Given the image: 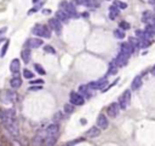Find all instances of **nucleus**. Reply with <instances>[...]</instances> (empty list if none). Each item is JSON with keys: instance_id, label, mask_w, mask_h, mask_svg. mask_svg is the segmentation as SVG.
<instances>
[{"instance_id": "obj_1", "label": "nucleus", "mask_w": 155, "mask_h": 146, "mask_svg": "<svg viewBox=\"0 0 155 146\" xmlns=\"http://www.w3.org/2000/svg\"><path fill=\"white\" fill-rule=\"evenodd\" d=\"M0 118H1V122H3V126L5 127V129L13 138H18L19 128L16 122V112L13 109H6V110L0 111Z\"/></svg>"}, {"instance_id": "obj_2", "label": "nucleus", "mask_w": 155, "mask_h": 146, "mask_svg": "<svg viewBox=\"0 0 155 146\" xmlns=\"http://www.w3.org/2000/svg\"><path fill=\"white\" fill-rule=\"evenodd\" d=\"M32 33L39 38H45V39H49L51 38V31L49 29L47 26H44V24H35L32 29Z\"/></svg>"}, {"instance_id": "obj_3", "label": "nucleus", "mask_w": 155, "mask_h": 146, "mask_svg": "<svg viewBox=\"0 0 155 146\" xmlns=\"http://www.w3.org/2000/svg\"><path fill=\"white\" fill-rule=\"evenodd\" d=\"M16 99H17V94L12 89H5L1 93V96H0V100H1V103H5V104L15 103Z\"/></svg>"}, {"instance_id": "obj_4", "label": "nucleus", "mask_w": 155, "mask_h": 146, "mask_svg": "<svg viewBox=\"0 0 155 146\" xmlns=\"http://www.w3.org/2000/svg\"><path fill=\"white\" fill-rule=\"evenodd\" d=\"M130 101H131V91L130 89H126L125 92L120 96L119 98V106H120V110H126L127 106L130 105Z\"/></svg>"}, {"instance_id": "obj_5", "label": "nucleus", "mask_w": 155, "mask_h": 146, "mask_svg": "<svg viewBox=\"0 0 155 146\" xmlns=\"http://www.w3.org/2000/svg\"><path fill=\"white\" fill-rule=\"evenodd\" d=\"M46 138V132L45 129H40L38 131L36 134L33 137L32 139V145L33 146H44V141Z\"/></svg>"}, {"instance_id": "obj_6", "label": "nucleus", "mask_w": 155, "mask_h": 146, "mask_svg": "<svg viewBox=\"0 0 155 146\" xmlns=\"http://www.w3.org/2000/svg\"><path fill=\"white\" fill-rule=\"evenodd\" d=\"M69 100H70V104L73 106H81L85 103V98L78 92H72L70 97H69Z\"/></svg>"}, {"instance_id": "obj_7", "label": "nucleus", "mask_w": 155, "mask_h": 146, "mask_svg": "<svg viewBox=\"0 0 155 146\" xmlns=\"http://www.w3.org/2000/svg\"><path fill=\"white\" fill-rule=\"evenodd\" d=\"M107 83H108V77L104 76V77L97 80V81L90 82L87 86L90 87V89H104L106 86H107Z\"/></svg>"}, {"instance_id": "obj_8", "label": "nucleus", "mask_w": 155, "mask_h": 146, "mask_svg": "<svg viewBox=\"0 0 155 146\" xmlns=\"http://www.w3.org/2000/svg\"><path fill=\"white\" fill-rule=\"evenodd\" d=\"M44 45V41L41 39H39V38H32V39H28L24 44L26 48L28 50H32V48H39L40 46Z\"/></svg>"}, {"instance_id": "obj_9", "label": "nucleus", "mask_w": 155, "mask_h": 146, "mask_svg": "<svg viewBox=\"0 0 155 146\" xmlns=\"http://www.w3.org/2000/svg\"><path fill=\"white\" fill-rule=\"evenodd\" d=\"M119 112H120V106H119L118 103L114 101V103H111V104L108 105V107H107V114H108L109 117L114 118V117H116V116L119 115Z\"/></svg>"}, {"instance_id": "obj_10", "label": "nucleus", "mask_w": 155, "mask_h": 146, "mask_svg": "<svg viewBox=\"0 0 155 146\" xmlns=\"http://www.w3.org/2000/svg\"><path fill=\"white\" fill-rule=\"evenodd\" d=\"M128 58H130L128 54L123 53V52H119V54H118V56H116V58H115V61H114L113 63L115 64V66H116V68H118V66H124V65L127 63Z\"/></svg>"}, {"instance_id": "obj_11", "label": "nucleus", "mask_w": 155, "mask_h": 146, "mask_svg": "<svg viewBox=\"0 0 155 146\" xmlns=\"http://www.w3.org/2000/svg\"><path fill=\"white\" fill-rule=\"evenodd\" d=\"M61 7H62V10H64L69 15V17H76L78 16L76 15V9H75V6H74L73 3H66V1H63L61 4Z\"/></svg>"}, {"instance_id": "obj_12", "label": "nucleus", "mask_w": 155, "mask_h": 146, "mask_svg": "<svg viewBox=\"0 0 155 146\" xmlns=\"http://www.w3.org/2000/svg\"><path fill=\"white\" fill-rule=\"evenodd\" d=\"M49 26L57 35L61 34V31H62V23L58 21L57 18H51V20L49 21Z\"/></svg>"}, {"instance_id": "obj_13", "label": "nucleus", "mask_w": 155, "mask_h": 146, "mask_svg": "<svg viewBox=\"0 0 155 146\" xmlns=\"http://www.w3.org/2000/svg\"><path fill=\"white\" fill-rule=\"evenodd\" d=\"M109 126V121L107 118V116L104 114H100L98 117H97V126L100 129H107Z\"/></svg>"}, {"instance_id": "obj_14", "label": "nucleus", "mask_w": 155, "mask_h": 146, "mask_svg": "<svg viewBox=\"0 0 155 146\" xmlns=\"http://www.w3.org/2000/svg\"><path fill=\"white\" fill-rule=\"evenodd\" d=\"M19 69H21V63H19V59H17V58L12 59L11 63H10V71L12 72V74L17 75Z\"/></svg>"}, {"instance_id": "obj_15", "label": "nucleus", "mask_w": 155, "mask_h": 146, "mask_svg": "<svg viewBox=\"0 0 155 146\" xmlns=\"http://www.w3.org/2000/svg\"><path fill=\"white\" fill-rule=\"evenodd\" d=\"M120 52H123V53H126V54H128V56H131V54L134 52V46L128 41V42H124L123 45H121V50H120Z\"/></svg>"}, {"instance_id": "obj_16", "label": "nucleus", "mask_w": 155, "mask_h": 146, "mask_svg": "<svg viewBox=\"0 0 155 146\" xmlns=\"http://www.w3.org/2000/svg\"><path fill=\"white\" fill-rule=\"evenodd\" d=\"M100 134H101V129L98 128V127H91V128L85 133V135L87 137V138H91V139H93V138H97V137H100Z\"/></svg>"}, {"instance_id": "obj_17", "label": "nucleus", "mask_w": 155, "mask_h": 146, "mask_svg": "<svg viewBox=\"0 0 155 146\" xmlns=\"http://www.w3.org/2000/svg\"><path fill=\"white\" fill-rule=\"evenodd\" d=\"M56 18H57V20H58V21H60V22L62 23V22H67V21L69 20L70 17H69V15H68V13H67L64 10L60 9V10H58V11L56 12Z\"/></svg>"}, {"instance_id": "obj_18", "label": "nucleus", "mask_w": 155, "mask_h": 146, "mask_svg": "<svg viewBox=\"0 0 155 146\" xmlns=\"http://www.w3.org/2000/svg\"><path fill=\"white\" fill-rule=\"evenodd\" d=\"M142 85H143V80H142V77L138 75V76H136V77L133 79V81H132V83H131V88H132L133 91H137V89H140V88L142 87Z\"/></svg>"}, {"instance_id": "obj_19", "label": "nucleus", "mask_w": 155, "mask_h": 146, "mask_svg": "<svg viewBox=\"0 0 155 146\" xmlns=\"http://www.w3.org/2000/svg\"><path fill=\"white\" fill-rule=\"evenodd\" d=\"M10 86H11L12 88H15V89L19 88V87L22 86V80H21V77H19L18 75L13 76V77L10 80Z\"/></svg>"}, {"instance_id": "obj_20", "label": "nucleus", "mask_w": 155, "mask_h": 146, "mask_svg": "<svg viewBox=\"0 0 155 146\" xmlns=\"http://www.w3.org/2000/svg\"><path fill=\"white\" fill-rule=\"evenodd\" d=\"M91 91H92V89H90V87H89L87 85H81V86L79 87V94H81L83 97L85 96V97L90 98V97H91Z\"/></svg>"}, {"instance_id": "obj_21", "label": "nucleus", "mask_w": 155, "mask_h": 146, "mask_svg": "<svg viewBox=\"0 0 155 146\" xmlns=\"http://www.w3.org/2000/svg\"><path fill=\"white\" fill-rule=\"evenodd\" d=\"M21 57H22V61L27 64L30 62V58H32V51L28 50V48H23V51L21 52Z\"/></svg>"}, {"instance_id": "obj_22", "label": "nucleus", "mask_w": 155, "mask_h": 146, "mask_svg": "<svg viewBox=\"0 0 155 146\" xmlns=\"http://www.w3.org/2000/svg\"><path fill=\"white\" fill-rule=\"evenodd\" d=\"M119 9L116 7V6H110V9H109V18L110 20H115L116 17H118V15H119Z\"/></svg>"}, {"instance_id": "obj_23", "label": "nucleus", "mask_w": 155, "mask_h": 146, "mask_svg": "<svg viewBox=\"0 0 155 146\" xmlns=\"http://www.w3.org/2000/svg\"><path fill=\"white\" fill-rule=\"evenodd\" d=\"M114 36L116 39H124L125 38V31L121 29H115L114 30Z\"/></svg>"}, {"instance_id": "obj_24", "label": "nucleus", "mask_w": 155, "mask_h": 146, "mask_svg": "<svg viewBox=\"0 0 155 146\" xmlns=\"http://www.w3.org/2000/svg\"><path fill=\"white\" fill-rule=\"evenodd\" d=\"M34 69L36 70V72H38V74H40V75H45L46 74V71H45V69L40 65V64H34Z\"/></svg>"}, {"instance_id": "obj_25", "label": "nucleus", "mask_w": 155, "mask_h": 146, "mask_svg": "<svg viewBox=\"0 0 155 146\" xmlns=\"http://www.w3.org/2000/svg\"><path fill=\"white\" fill-rule=\"evenodd\" d=\"M63 110H64V112H66V114H68V115H69V114L74 112V106H73L70 103H69V104H66Z\"/></svg>"}, {"instance_id": "obj_26", "label": "nucleus", "mask_w": 155, "mask_h": 146, "mask_svg": "<svg viewBox=\"0 0 155 146\" xmlns=\"http://www.w3.org/2000/svg\"><path fill=\"white\" fill-rule=\"evenodd\" d=\"M23 76H24V79L30 80V79H33V77H34V74H33V72H32L30 70L24 69V70H23Z\"/></svg>"}, {"instance_id": "obj_27", "label": "nucleus", "mask_w": 155, "mask_h": 146, "mask_svg": "<svg viewBox=\"0 0 155 146\" xmlns=\"http://www.w3.org/2000/svg\"><path fill=\"white\" fill-rule=\"evenodd\" d=\"M43 5H44V3H39V4H36V5H35V6L33 7V9H30V10L28 11V15H33L34 12H36V11H38L39 9H40V7L43 6Z\"/></svg>"}, {"instance_id": "obj_28", "label": "nucleus", "mask_w": 155, "mask_h": 146, "mask_svg": "<svg viewBox=\"0 0 155 146\" xmlns=\"http://www.w3.org/2000/svg\"><path fill=\"white\" fill-rule=\"evenodd\" d=\"M44 51H45L46 53H50V54H55V53H56V50H55L52 46H50V45L44 46Z\"/></svg>"}, {"instance_id": "obj_29", "label": "nucleus", "mask_w": 155, "mask_h": 146, "mask_svg": "<svg viewBox=\"0 0 155 146\" xmlns=\"http://www.w3.org/2000/svg\"><path fill=\"white\" fill-rule=\"evenodd\" d=\"M119 29H121V30H127V29H130V24L127 23V22H125V21H123V22H120L119 23Z\"/></svg>"}, {"instance_id": "obj_30", "label": "nucleus", "mask_w": 155, "mask_h": 146, "mask_svg": "<svg viewBox=\"0 0 155 146\" xmlns=\"http://www.w3.org/2000/svg\"><path fill=\"white\" fill-rule=\"evenodd\" d=\"M114 6H116L118 9H126V7H127V5H126L125 3L118 1V0H116V1H114Z\"/></svg>"}, {"instance_id": "obj_31", "label": "nucleus", "mask_w": 155, "mask_h": 146, "mask_svg": "<svg viewBox=\"0 0 155 146\" xmlns=\"http://www.w3.org/2000/svg\"><path fill=\"white\" fill-rule=\"evenodd\" d=\"M7 47H9V40H6V41H5V45L3 46L1 53H0V56H1V57H4L5 54H6V52H7Z\"/></svg>"}, {"instance_id": "obj_32", "label": "nucleus", "mask_w": 155, "mask_h": 146, "mask_svg": "<svg viewBox=\"0 0 155 146\" xmlns=\"http://www.w3.org/2000/svg\"><path fill=\"white\" fill-rule=\"evenodd\" d=\"M151 17V15H150V11H145L144 13H143V22L145 23L147 21H149V18Z\"/></svg>"}, {"instance_id": "obj_33", "label": "nucleus", "mask_w": 155, "mask_h": 146, "mask_svg": "<svg viewBox=\"0 0 155 146\" xmlns=\"http://www.w3.org/2000/svg\"><path fill=\"white\" fill-rule=\"evenodd\" d=\"M118 81H119V79H116V80H115V81H114V82H113V83H110V85H109V86H108V87H106V88H104V89H102V92H107V91H109V89H110V88H111V87H113V86H115V85H116V83H118Z\"/></svg>"}, {"instance_id": "obj_34", "label": "nucleus", "mask_w": 155, "mask_h": 146, "mask_svg": "<svg viewBox=\"0 0 155 146\" xmlns=\"http://www.w3.org/2000/svg\"><path fill=\"white\" fill-rule=\"evenodd\" d=\"M44 83V80H40V79H39V80H32L30 81V85L33 86V85H43Z\"/></svg>"}, {"instance_id": "obj_35", "label": "nucleus", "mask_w": 155, "mask_h": 146, "mask_svg": "<svg viewBox=\"0 0 155 146\" xmlns=\"http://www.w3.org/2000/svg\"><path fill=\"white\" fill-rule=\"evenodd\" d=\"M41 88H43V86H32V87H29V91H39Z\"/></svg>"}, {"instance_id": "obj_36", "label": "nucleus", "mask_w": 155, "mask_h": 146, "mask_svg": "<svg viewBox=\"0 0 155 146\" xmlns=\"http://www.w3.org/2000/svg\"><path fill=\"white\" fill-rule=\"evenodd\" d=\"M6 30H7V27H3L1 29H0V36L4 35V34L6 33Z\"/></svg>"}, {"instance_id": "obj_37", "label": "nucleus", "mask_w": 155, "mask_h": 146, "mask_svg": "<svg viewBox=\"0 0 155 146\" xmlns=\"http://www.w3.org/2000/svg\"><path fill=\"white\" fill-rule=\"evenodd\" d=\"M62 118V114L61 112H57L56 116H55V120H61Z\"/></svg>"}, {"instance_id": "obj_38", "label": "nucleus", "mask_w": 155, "mask_h": 146, "mask_svg": "<svg viewBox=\"0 0 155 146\" xmlns=\"http://www.w3.org/2000/svg\"><path fill=\"white\" fill-rule=\"evenodd\" d=\"M43 13H45V15H49V13H51V10H43Z\"/></svg>"}, {"instance_id": "obj_39", "label": "nucleus", "mask_w": 155, "mask_h": 146, "mask_svg": "<svg viewBox=\"0 0 155 146\" xmlns=\"http://www.w3.org/2000/svg\"><path fill=\"white\" fill-rule=\"evenodd\" d=\"M151 74L155 76V65H154V66H153V69H151Z\"/></svg>"}, {"instance_id": "obj_40", "label": "nucleus", "mask_w": 155, "mask_h": 146, "mask_svg": "<svg viewBox=\"0 0 155 146\" xmlns=\"http://www.w3.org/2000/svg\"><path fill=\"white\" fill-rule=\"evenodd\" d=\"M3 41H6V40H5V39H4V38H0V44H1V42H3Z\"/></svg>"}, {"instance_id": "obj_41", "label": "nucleus", "mask_w": 155, "mask_h": 146, "mask_svg": "<svg viewBox=\"0 0 155 146\" xmlns=\"http://www.w3.org/2000/svg\"><path fill=\"white\" fill-rule=\"evenodd\" d=\"M38 1H40V0H33V4H38Z\"/></svg>"}, {"instance_id": "obj_42", "label": "nucleus", "mask_w": 155, "mask_h": 146, "mask_svg": "<svg viewBox=\"0 0 155 146\" xmlns=\"http://www.w3.org/2000/svg\"><path fill=\"white\" fill-rule=\"evenodd\" d=\"M149 3L150 4H155V0H149Z\"/></svg>"}, {"instance_id": "obj_43", "label": "nucleus", "mask_w": 155, "mask_h": 146, "mask_svg": "<svg viewBox=\"0 0 155 146\" xmlns=\"http://www.w3.org/2000/svg\"><path fill=\"white\" fill-rule=\"evenodd\" d=\"M0 146H1V144H0Z\"/></svg>"}, {"instance_id": "obj_44", "label": "nucleus", "mask_w": 155, "mask_h": 146, "mask_svg": "<svg viewBox=\"0 0 155 146\" xmlns=\"http://www.w3.org/2000/svg\"><path fill=\"white\" fill-rule=\"evenodd\" d=\"M92 1H94V0H92Z\"/></svg>"}]
</instances>
